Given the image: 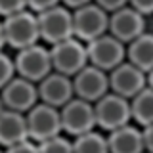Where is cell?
Here are the masks:
<instances>
[{"label":"cell","instance_id":"obj_1","mask_svg":"<svg viewBox=\"0 0 153 153\" xmlns=\"http://www.w3.org/2000/svg\"><path fill=\"white\" fill-rule=\"evenodd\" d=\"M2 44L19 52L40 42V27H38V16L31 10L12 13L2 17Z\"/></svg>","mask_w":153,"mask_h":153},{"label":"cell","instance_id":"obj_2","mask_svg":"<svg viewBox=\"0 0 153 153\" xmlns=\"http://www.w3.org/2000/svg\"><path fill=\"white\" fill-rule=\"evenodd\" d=\"M38 16V27H40V40L46 46H54L57 42H63L67 38L75 36V25H73V10L59 4L46 12L36 13Z\"/></svg>","mask_w":153,"mask_h":153},{"label":"cell","instance_id":"obj_3","mask_svg":"<svg viewBox=\"0 0 153 153\" xmlns=\"http://www.w3.org/2000/svg\"><path fill=\"white\" fill-rule=\"evenodd\" d=\"M96 109V123L102 132H113L124 124L132 123V109L130 100L119 96L115 92H107L94 103Z\"/></svg>","mask_w":153,"mask_h":153},{"label":"cell","instance_id":"obj_4","mask_svg":"<svg viewBox=\"0 0 153 153\" xmlns=\"http://www.w3.org/2000/svg\"><path fill=\"white\" fill-rule=\"evenodd\" d=\"M52 54V63H54V71L63 73L67 76H75L79 71H82L88 61V50H86V42L80 38H67L63 42L50 46Z\"/></svg>","mask_w":153,"mask_h":153},{"label":"cell","instance_id":"obj_5","mask_svg":"<svg viewBox=\"0 0 153 153\" xmlns=\"http://www.w3.org/2000/svg\"><path fill=\"white\" fill-rule=\"evenodd\" d=\"M86 50H88L90 65L100 67L107 73H111L115 67L126 61V44L121 42L117 36H113L111 33H105V35L86 42Z\"/></svg>","mask_w":153,"mask_h":153},{"label":"cell","instance_id":"obj_6","mask_svg":"<svg viewBox=\"0 0 153 153\" xmlns=\"http://www.w3.org/2000/svg\"><path fill=\"white\" fill-rule=\"evenodd\" d=\"M16 65H17L19 76L29 79L38 84L42 79H46L54 71L50 46H44L38 42V44H33L29 48L16 52Z\"/></svg>","mask_w":153,"mask_h":153},{"label":"cell","instance_id":"obj_7","mask_svg":"<svg viewBox=\"0 0 153 153\" xmlns=\"http://www.w3.org/2000/svg\"><path fill=\"white\" fill-rule=\"evenodd\" d=\"M29 123V136L36 143L46 142L63 134V123H61V109L38 102L31 111L27 113Z\"/></svg>","mask_w":153,"mask_h":153},{"label":"cell","instance_id":"obj_8","mask_svg":"<svg viewBox=\"0 0 153 153\" xmlns=\"http://www.w3.org/2000/svg\"><path fill=\"white\" fill-rule=\"evenodd\" d=\"M61 123H63V134L69 138H76L82 134L96 130V109L92 102H86L82 98H75L61 107Z\"/></svg>","mask_w":153,"mask_h":153},{"label":"cell","instance_id":"obj_9","mask_svg":"<svg viewBox=\"0 0 153 153\" xmlns=\"http://www.w3.org/2000/svg\"><path fill=\"white\" fill-rule=\"evenodd\" d=\"M73 25L75 36L82 42H90L109 33V13L96 2H90L82 8L73 10Z\"/></svg>","mask_w":153,"mask_h":153},{"label":"cell","instance_id":"obj_10","mask_svg":"<svg viewBox=\"0 0 153 153\" xmlns=\"http://www.w3.org/2000/svg\"><path fill=\"white\" fill-rule=\"evenodd\" d=\"M38 102V84L33 80L17 75L13 80L2 84V107L29 113Z\"/></svg>","mask_w":153,"mask_h":153},{"label":"cell","instance_id":"obj_11","mask_svg":"<svg viewBox=\"0 0 153 153\" xmlns=\"http://www.w3.org/2000/svg\"><path fill=\"white\" fill-rule=\"evenodd\" d=\"M73 84H75L76 98H82L92 103H96L100 98H103L107 92H111V88H109V73L90 63L73 76Z\"/></svg>","mask_w":153,"mask_h":153},{"label":"cell","instance_id":"obj_12","mask_svg":"<svg viewBox=\"0 0 153 153\" xmlns=\"http://www.w3.org/2000/svg\"><path fill=\"white\" fill-rule=\"evenodd\" d=\"M147 86V73L136 67L130 61H123L119 67L109 73V88L111 92L124 96V98L132 100L138 92H142Z\"/></svg>","mask_w":153,"mask_h":153},{"label":"cell","instance_id":"obj_13","mask_svg":"<svg viewBox=\"0 0 153 153\" xmlns=\"http://www.w3.org/2000/svg\"><path fill=\"white\" fill-rule=\"evenodd\" d=\"M109 33L124 44H130L134 38L146 33V16L128 4L109 13Z\"/></svg>","mask_w":153,"mask_h":153},{"label":"cell","instance_id":"obj_14","mask_svg":"<svg viewBox=\"0 0 153 153\" xmlns=\"http://www.w3.org/2000/svg\"><path fill=\"white\" fill-rule=\"evenodd\" d=\"M38 98H40V102L61 109L65 103H69L75 98L73 76L52 71L46 79L38 82Z\"/></svg>","mask_w":153,"mask_h":153},{"label":"cell","instance_id":"obj_15","mask_svg":"<svg viewBox=\"0 0 153 153\" xmlns=\"http://www.w3.org/2000/svg\"><path fill=\"white\" fill-rule=\"evenodd\" d=\"M27 140H31L27 113L2 107V113H0V142H2V146L10 147Z\"/></svg>","mask_w":153,"mask_h":153},{"label":"cell","instance_id":"obj_16","mask_svg":"<svg viewBox=\"0 0 153 153\" xmlns=\"http://www.w3.org/2000/svg\"><path fill=\"white\" fill-rule=\"evenodd\" d=\"M107 142L111 153H146L143 130L136 123L124 124L113 132H107Z\"/></svg>","mask_w":153,"mask_h":153},{"label":"cell","instance_id":"obj_17","mask_svg":"<svg viewBox=\"0 0 153 153\" xmlns=\"http://www.w3.org/2000/svg\"><path fill=\"white\" fill-rule=\"evenodd\" d=\"M126 59L140 67L142 71L149 73L153 69V33H143L126 44Z\"/></svg>","mask_w":153,"mask_h":153},{"label":"cell","instance_id":"obj_18","mask_svg":"<svg viewBox=\"0 0 153 153\" xmlns=\"http://www.w3.org/2000/svg\"><path fill=\"white\" fill-rule=\"evenodd\" d=\"M130 109L132 123H136L138 126L143 128L153 124V88L149 84L130 100Z\"/></svg>","mask_w":153,"mask_h":153},{"label":"cell","instance_id":"obj_19","mask_svg":"<svg viewBox=\"0 0 153 153\" xmlns=\"http://www.w3.org/2000/svg\"><path fill=\"white\" fill-rule=\"evenodd\" d=\"M73 146L75 153H111L107 136L98 130H90L82 136L73 138Z\"/></svg>","mask_w":153,"mask_h":153},{"label":"cell","instance_id":"obj_20","mask_svg":"<svg viewBox=\"0 0 153 153\" xmlns=\"http://www.w3.org/2000/svg\"><path fill=\"white\" fill-rule=\"evenodd\" d=\"M38 149H40V153H75V146L73 138H69L67 134H59L56 138L40 142Z\"/></svg>","mask_w":153,"mask_h":153},{"label":"cell","instance_id":"obj_21","mask_svg":"<svg viewBox=\"0 0 153 153\" xmlns=\"http://www.w3.org/2000/svg\"><path fill=\"white\" fill-rule=\"evenodd\" d=\"M0 63H2V75H0V82L6 84L17 76V65H16V56H10L4 52L0 56Z\"/></svg>","mask_w":153,"mask_h":153},{"label":"cell","instance_id":"obj_22","mask_svg":"<svg viewBox=\"0 0 153 153\" xmlns=\"http://www.w3.org/2000/svg\"><path fill=\"white\" fill-rule=\"evenodd\" d=\"M23 10H29L27 0H0V13H2V17L23 12Z\"/></svg>","mask_w":153,"mask_h":153},{"label":"cell","instance_id":"obj_23","mask_svg":"<svg viewBox=\"0 0 153 153\" xmlns=\"http://www.w3.org/2000/svg\"><path fill=\"white\" fill-rule=\"evenodd\" d=\"M4 153H40V149H38V143L35 140H27V142L16 143V146L4 147Z\"/></svg>","mask_w":153,"mask_h":153},{"label":"cell","instance_id":"obj_24","mask_svg":"<svg viewBox=\"0 0 153 153\" xmlns=\"http://www.w3.org/2000/svg\"><path fill=\"white\" fill-rule=\"evenodd\" d=\"M29 2V10L35 13H40V12H46V10L54 8V6H59L63 4L61 0H27Z\"/></svg>","mask_w":153,"mask_h":153},{"label":"cell","instance_id":"obj_25","mask_svg":"<svg viewBox=\"0 0 153 153\" xmlns=\"http://www.w3.org/2000/svg\"><path fill=\"white\" fill-rule=\"evenodd\" d=\"M98 6H102L107 13H113L117 10H121L124 6H128V0H94Z\"/></svg>","mask_w":153,"mask_h":153},{"label":"cell","instance_id":"obj_26","mask_svg":"<svg viewBox=\"0 0 153 153\" xmlns=\"http://www.w3.org/2000/svg\"><path fill=\"white\" fill-rule=\"evenodd\" d=\"M128 4L143 16H153V0H128Z\"/></svg>","mask_w":153,"mask_h":153},{"label":"cell","instance_id":"obj_27","mask_svg":"<svg viewBox=\"0 0 153 153\" xmlns=\"http://www.w3.org/2000/svg\"><path fill=\"white\" fill-rule=\"evenodd\" d=\"M143 146H146L147 153H153V124L149 126H143Z\"/></svg>","mask_w":153,"mask_h":153},{"label":"cell","instance_id":"obj_28","mask_svg":"<svg viewBox=\"0 0 153 153\" xmlns=\"http://www.w3.org/2000/svg\"><path fill=\"white\" fill-rule=\"evenodd\" d=\"M63 2V6H67L69 10H76V8H82L86 4L94 2V0H61Z\"/></svg>","mask_w":153,"mask_h":153},{"label":"cell","instance_id":"obj_29","mask_svg":"<svg viewBox=\"0 0 153 153\" xmlns=\"http://www.w3.org/2000/svg\"><path fill=\"white\" fill-rule=\"evenodd\" d=\"M147 84H149L151 88H153V69L149 71V73H147Z\"/></svg>","mask_w":153,"mask_h":153},{"label":"cell","instance_id":"obj_30","mask_svg":"<svg viewBox=\"0 0 153 153\" xmlns=\"http://www.w3.org/2000/svg\"><path fill=\"white\" fill-rule=\"evenodd\" d=\"M146 153H147V151H146Z\"/></svg>","mask_w":153,"mask_h":153}]
</instances>
